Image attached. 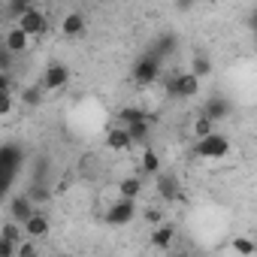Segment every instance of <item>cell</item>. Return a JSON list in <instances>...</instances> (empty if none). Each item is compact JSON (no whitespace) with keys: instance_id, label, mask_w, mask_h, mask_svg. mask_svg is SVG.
Here are the masks:
<instances>
[{"instance_id":"6da1fadb","label":"cell","mask_w":257,"mask_h":257,"mask_svg":"<svg viewBox=\"0 0 257 257\" xmlns=\"http://www.w3.org/2000/svg\"><path fill=\"white\" fill-rule=\"evenodd\" d=\"M22 164H25V149L19 143H4L0 146V200H7V194L13 191Z\"/></svg>"},{"instance_id":"7a4b0ae2","label":"cell","mask_w":257,"mask_h":257,"mask_svg":"<svg viewBox=\"0 0 257 257\" xmlns=\"http://www.w3.org/2000/svg\"><path fill=\"white\" fill-rule=\"evenodd\" d=\"M164 88H167V97H197L200 79H194L191 73H176V76H167Z\"/></svg>"},{"instance_id":"3957f363","label":"cell","mask_w":257,"mask_h":257,"mask_svg":"<svg viewBox=\"0 0 257 257\" xmlns=\"http://www.w3.org/2000/svg\"><path fill=\"white\" fill-rule=\"evenodd\" d=\"M194 152L200 155V158H224L227 152H230V140L224 137V134H209V137H203V140H197V146H194Z\"/></svg>"},{"instance_id":"277c9868","label":"cell","mask_w":257,"mask_h":257,"mask_svg":"<svg viewBox=\"0 0 257 257\" xmlns=\"http://www.w3.org/2000/svg\"><path fill=\"white\" fill-rule=\"evenodd\" d=\"M16 28H19L28 40H31V37H43V34L49 31V19H46V13H40L37 7H31V13L16 22Z\"/></svg>"},{"instance_id":"5b68a950","label":"cell","mask_w":257,"mask_h":257,"mask_svg":"<svg viewBox=\"0 0 257 257\" xmlns=\"http://www.w3.org/2000/svg\"><path fill=\"white\" fill-rule=\"evenodd\" d=\"M158 76H161V61H158L152 52H146V55L134 64V82H137V85H152Z\"/></svg>"},{"instance_id":"8992f818","label":"cell","mask_w":257,"mask_h":257,"mask_svg":"<svg viewBox=\"0 0 257 257\" xmlns=\"http://www.w3.org/2000/svg\"><path fill=\"white\" fill-rule=\"evenodd\" d=\"M134 218H137V203L134 200H115L106 212V224H112V227H124Z\"/></svg>"},{"instance_id":"52a82bcc","label":"cell","mask_w":257,"mask_h":257,"mask_svg":"<svg viewBox=\"0 0 257 257\" xmlns=\"http://www.w3.org/2000/svg\"><path fill=\"white\" fill-rule=\"evenodd\" d=\"M22 230H25V239H34V242L46 239V236H49V230H52V224H49V215L37 209V212L31 215V221H28Z\"/></svg>"},{"instance_id":"ba28073f","label":"cell","mask_w":257,"mask_h":257,"mask_svg":"<svg viewBox=\"0 0 257 257\" xmlns=\"http://www.w3.org/2000/svg\"><path fill=\"white\" fill-rule=\"evenodd\" d=\"M37 209H34V203L25 197V194H16L13 200H10V221H16V224H28L31 221V215H34Z\"/></svg>"},{"instance_id":"9c48e42d","label":"cell","mask_w":257,"mask_h":257,"mask_svg":"<svg viewBox=\"0 0 257 257\" xmlns=\"http://www.w3.org/2000/svg\"><path fill=\"white\" fill-rule=\"evenodd\" d=\"M67 82H70V70H67L64 64L46 67V73H43V91H58V88H64Z\"/></svg>"},{"instance_id":"30bf717a","label":"cell","mask_w":257,"mask_h":257,"mask_svg":"<svg viewBox=\"0 0 257 257\" xmlns=\"http://www.w3.org/2000/svg\"><path fill=\"white\" fill-rule=\"evenodd\" d=\"M230 112H233V106H230V100H227V97H209V100H206V106H203V115H206L212 124L224 121Z\"/></svg>"},{"instance_id":"8fae6325","label":"cell","mask_w":257,"mask_h":257,"mask_svg":"<svg viewBox=\"0 0 257 257\" xmlns=\"http://www.w3.org/2000/svg\"><path fill=\"white\" fill-rule=\"evenodd\" d=\"M158 194L164 200H182V188H179V179L173 173H158Z\"/></svg>"},{"instance_id":"7c38bea8","label":"cell","mask_w":257,"mask_h":257,"mask_svg":"<svg viewBox=\"0 0 257 257\" xmlns=\"http://www.w3.org/2000/svg\"><path fill=\"white\" fill-rule=\"evenodd\" d=\"M28 43H31V40H28L19 28H10V31H7V37H4V46H7V52H10L13 58H16V55H22V52H28Z\"/></svg>"},{"instance_id":"4fadbf2b","label":"cell","mask_w":257,"mask_h":257,"mask_svg":"<svg viewBox=\"0 0 257 257\" xmlns=\"http://www.w3.org/2000/svg\"><path fill=\"white\" fill-rule=\"evenodd\" d=\"M106 146H109L112 152H127V149H134V143H131V137H127L124 127H109V134H106Z\"/></svg>"},{"instance_id":"5bb4252c","label":"cell","mask_w":257,"mask_h":257,"mask_svg":"<svg viewBox=\"0 0 257 257\" xmlns=\"http://www.w3.org/2000/svg\"><path fill=\"white\" fill-rule=\"evenodd\" d=\"M152 115L146 118V121H134V124H124V131H127V137H131V143L134 146H143L146 140H149V127H152Z\"/></svg>"},{"instance_id":"9a60e30c","label":"cell","mask_w":257,"mask_h":257,"mask_svg":"<svg viewBox=\"0 0 257 257\" xmlns=\"http://www.w3.org/2000/svg\"><path fill=\"white\" fill-rule=\"evenodd\" d=\"M173 239H176V227L173 224H158L155 233H152V245L155 248H170Z\"/></svg>"},{"instance_id":"2e32d148","label":"cell","mask_w":257,"mask_h":257,"mask_svg":"<svg viewBox=\"0 0 257 257\" xmlns=\"http://www.w3.org/2000/svg\"><path fill=\"white\" fill-rule=\"evenodd\" d=\"M64 34L67 37H79V34H85V28H88V22H85V16L82 13H70V16H64Z\"/></svg>"},{"instance_id":"e0dca14e","label":"cell","mask_w":257,"mask_h":257,"mask_svg":"<svg viewBox=\"0 0 257 257\" xmlns=\"http://www.w3.org/2000/svg\"><path fill=\"white\" fill-rule=\"evenodd\" d=\"M118 194H121V200H137V197L143 194V182H140L137 176H131V179H124V182L118 185Z\"/></svg>"},{"instance_id":"ac0fdd59","label":"cell","mask_w":257,"mask_h":257,"mask_svg":"<svg viewBox=\"0 0 257 257\" xmlns=\"http://www.w3.org/2000/svg\"><path fill=\"white\" fill-rule=\"evenodd\" d=\"M31 7H34L31 0H10V4L4 7V16H10L13 22H19L22 16H28V13H31Z\"/></svg>"},{"instance_id":"d6986e66","label":"cell","mask_w":257,"mask_h":257,"mask_svg":"<svg viewBox=\"0 0 257 257\" xmlns=\"http://www.w3.org/2000/svg\"><path fill=\"white\" fill-rule=\"evenodd\" d=\"M194 79H206L209 73H212V58L209 55H197L194 61H191V70H188Z\"/></svg>"},{"instance_id":"ffe728a7","label":"cell","mask_w":257,"mask_h":257,"mask_svg":"<svg viewBox=\"0 0 257 257\" xmlns=\"http://www.w3.org/2000/svg\"><path fill=\"white\" fill-rule=\"evenodd\" d=\"M0 239H4V242H13V245H19V242L25 239V230H22V224H16V221H7L4 227H0Z\"/></svg>"},{"instance_id":"44dd1931","label":"cell","mask_w":257,"mask_h":257,"mask_svg":"<svg viewBox=\"0 0 257 257\" xmlns=\"http://www.w3.org/2000/svg\"><path fill=\"white\" fill-rule=\"evenodd\" d=\"M140 170L149 173V176H158V173H161V158H158L155 149H146V152H143V164H140Z\"/></svg>"},{"instance_id":"7402d4cb","label":"cell","mask_w":257,"mask_h":257,"mask_svg":"<svg viewBox=\"0 0 257 257\" xmlns=\"http://www.w3.org/2000/svg\"><path fill=\"white\" fill-rule=\"evenodd\" d=\"M173 46H176V37H173V34H164V37H161V40L155 43V49H152V55H155L158 61H164V58H167V55L173 52Z\"/></svg>"},{"instance_id":"603a6c76","label":"cell","mask_w":257,"mask_h":257,"mask_svg":"<svg viewBox=\"0 0 257 257\" xmlns=\"http://www.w3.org/2000/svg\"><path fill=\"white\" fill-rule=\"evenodd\" d=\"M25 197H28V200L34 203V209H37V206H46V203L52 200V191H49L46 185H34V188L25 194Z\"/></svg>"},{"instance_id":"cb8c5ba5","label":"cell","mask_w":257,"mask_h":257,"mask_svg":"<svg viewBox=\"0 0 257 257\" xmlns=\"http://www.w3.org/2000/svg\"><path fill=\"white\" fill-rule=\"evenodd\" d=\"M22 103H25V106H40V103H43V88H40V85L25 88V91H22Z\"/></svg>"},{"instance_id":"d4e9b609","label":"cell","mask_w":257,"mask_h":257,"mask_svg":"<svg viewBox=\"0 0 257 257\" xmlns=\"http://www.w3.org/2000/svg\"><path fill=\"white\" fill-rule=\"evenodd\" d=\"M118 118H121L124 124H134V121H146L149 115H146L143 109H137V106H127V109H121V112H118Z\"/></svg>"},{"instance_id":"484cf974","label":"cell","mask_w":257,"mask_h":257,"mask_svg":"<svg viewBox=\"0 0 257 257\" xmlns=\"http://www.w3.org/2000/svg\"><path fill=\"white\" fill-rule=\"evenodd\" d=\"M16 257H40V245L34 239H22L16 248Z\"/></svg>"},{"instance_id":"4316f807","label":"cell","mask_w":257,"mask_h":257,"mask_svg":"<svg viewBox=\"0 0 257 257\" xmlns=\"http://www.w3.org/2000/svg\"><path fill=\"white\" fill-rule=\"evenodd\" d=\"M194 134H197V140H203V137H209V134H215V124L206 118V115H200L197 121H194Z\"/></svg>"},{"instance_id":"83f0119b","label":"cell","mask_w":257,"mask_h":257,"mask_svg":"<svg viewBox=\"0 0 257 257\" xmlns=\"http://www.w3.org/2000/svg\"><path fill=\"white\" fill-rule=\"evenodd\" d=\"M233 248H236L242 257H251V254H254V242H251L248 236H236V239H233Z\"/></svg>"},{"instance_id":"f1b7e54d","label":"cell","mask_w":257,"mask_h":257,"mask_svg":"<svg viewBox=\"0 0 257 257\" xmlns=\"http://www.w3.org/2000/svg\"><path fill=\"white\" fill-rule=\"evenodd\" d=\"M13 61H16V58H13L7 49H0V76H7V70L13 67Z\"/></svg>"},{"instance_id":"f546056e","label":"cell","mask_w":257,"mask_h":257,"mask_svg":"<svg viewBox=\"0 0 257 257\" xmlns=\"http://www.w3.org/2000/svg\"><path fill=\"white\" fill-rule=\"evenodd\" d=\"M10 109H13V91L0 94V115H10Z\"/></svg>"},{"instance_id":"4dcf8cb0","label":"cell","mask_w":257,"mask_h":257,"mask_svg":"<svg viewBox=\"0 0 257 257\" xmlns=\"http://www.w3.org/2000/svg\"><path fill=\"white\" fill-rule=\"evenodd\" d=\"M16 248H19V245H13V242H4V239H0V257H16Z\"/></svg>"},{"instance_id":"1f68e13d","label":"cell","mask_w":257,"mask_h":257,"mask_svg":"<svg viewBox=\"0 0 257 257\" xmlns=\"http://www.w3.org/2000/svg\"><path fill=\"white\" fill-rule=\"evenodd\" d=\"M146 221H149V224H161V215H158V209H149V212H146Z\"/></svg>"},{"instance_id":"d6a6232c","label":"cell","mask_w":257,"mask_h":257,"mask_svg":"<svg viewBox=\"0 0 257 257\" xmlns=\"http://www.w3.org/2000/svg\"><path fill=\"white\" fill-rule=\"evenodd\" d=\"M10 91V76H0V94Z\"/></svg>"},{"instance_id":"836d02e7","label":"cell","mask_w":257,"mask_h":257,"mask_svg":"<svg viewBox=\"0 0 257 257\" xmlns=\"http://www.w3.org/2000/svg\"><path fill=\"white\" fill-rule=\"evenodd\" d=\"M0 22H4V7H0Z\"/></svg>"},{"instance_id":"e575fe53","label":"cell","mask_w":257,"mask_h":257,"mask_svg":"<svg viewBox=\"0 0 257 257\" xmlns=\"http://www.w3.org/2000/svg\"><path fill=\"white\" fill-rule=\"evenodd\" d=\"M55 257H70V254H55Z\"/></svg>"},{"instance_id":"d590c367","label":"cell","mask_w":257,"mask_h":257,"mask_svg":"<svg viewBox=\"0 0 257 257\" xmlns=\"http://www.w3.org/2000/svg\"><path fill=\"white\" fill-rule=\"evenodd\" d=\"M179 257H185V254H179Z\"/></svg>"}]
</instances>
